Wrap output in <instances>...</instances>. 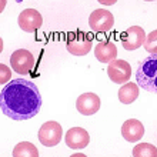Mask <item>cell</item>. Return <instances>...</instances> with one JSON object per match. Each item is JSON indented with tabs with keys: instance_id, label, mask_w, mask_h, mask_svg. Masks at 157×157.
<instances>
[{
	"instance_id": "19",
	"label": "cell",
	"mask_w": 157,
	"mask_h": 157,
	"mask_svg": "<svg viewBox=\"0 0 157 157\" xmlns=\"http://www.w3.org/2000/svg\"><path fill=\"white\" fill-rule=\"evenodd\" d=\"M100 3L101 4H114L116 3V0H112V2H101V0H100Z\"/></svg>"
},
{
	"instance_id": "17",
	"label": "cell",
	"mask_w": 157,
	"mask_h": 157,
	"mask_svg": "<svg viewBox=\"0 0 157 157\" xmlns=\"http://www.w3.org/2000/svg\"><path fill=\"white\" fill-rule=\"evenodd\" d=\"M143 47L146 49V52L150 54H157V30L150 32L149 36H146Z\"/></svg>"
},
{
	"instance_id": "11",
	"label": "cell",
	"mask_w": 157,
	"mask_h": 157,
	"mask_svg": "<svg viewBox=\"0 0 157 157\" xmlns=\"http://www.w3.org/2000/svg\"><path fill=\"white\" fill-rule=\"evenodd\" d=\"M64 141H66L67 147H70L73 150H80L84 149L90 143V136L87 130L82 127H71L70 130H67L66 136H64Z\"/></svg>"
},
{
	"instance_id": "3",
	"label": "cell",
	"mask_w": 157,
	"mask_h": 157,
	"mask_svg": "<svg viewBox=\"0 0 157 157\" xmlns=\"http://www.w3.org/2000/svg\"><path fill=\"white\" fill-rule=\"evenodd\" d=\"M91 46H93V37L82 30L71 32L66 39L67 52L73 56H77V57H82V56H86L87 53H90Z\"/></svg>"
},
{
	"instance_id": "9",
	"label": "cell",
	"mask_w": 157,
	"mask_h": 157,
	"mask_svg": "<svg viewBox=\"0 0 157 157\" xmlns=\"http://www.w3.org/2000/svg\"><path fill=\"white\" fill-rule=\"evenodd\" d=\"M146 39L144 30L140 26H130L123 34H121V44L126 50H137L143 46Z\"/></svg>"
},
{
	"instance_id": "16",
	"label": "cell",
	"mask_w": 157,
	"mask_h": 157,
	"mask_svg": "<svg viewBox=\"0 0 157 157\" xmlns=\"http://www.w3.org/2000/svg\"><path fill=\"white\" fill-rule=\"evenodd\" d=\"M133 156L134 157H156L157 149L156 146L149 144V143H140L133 149Z\"/></svg>"
},
{
	"instance_id": "15",
	"label": "cell",
	"mask_w": 157,
	"mask_h": 157,
	"mask_svg": "<svg viewBox=\"0 0 157 157\" xmlns=\"http://www.w3.org/2000/svg\"><path fill=\"white\" fill-rule=\"evenodd\" d=\"M12 154H13V157H37L39 150L33 143H30V141H21V143L16 144Z\"/></svg>"
},
{
	"instance_id": "5",
	"label": "cell",
	"mask_w": 157,
	"mask_h": 157,
	"mask_svg": "<svg viewBox=\"0 0 157 157\" xmlns=\"http://www.w3.org/2000/svg\"><path fill=\"white\" fill-rule=\"evenodd\" d=\"M114 25V16L112 12L104 9H96L89 16V26L96 33H104L113 27Z\"/></svg>"
},
{
	"instance_id": "4",
	"label": "cell",
	"mask_w": 157,
	"mask_h": 157,
	"mask_svg": "<svg viewBox=\"0 0 157 157\" xmlns=\"http://www.w3.org/2000/svg\"><path fill=\"white\" fill-rule=\"evenodd\" d=\"M62 136H63L62 126H60V123L53 121V120L41 124L37 134L39 141L44 147H54V146H57L60 143V140H62Z\"/></svg>"
},
{
	"instance_id": "10",
	"label": "cell",
	"mask_w": 157,
	"mask_h": 157,
	"mask_svg": "<svg viewBox=\"0 0 157 157\" xmlns=\"http://www.w3.org/2000/svg\"><path fill=\"white\" fill-rule=\"evenodd\" d=\"M76 109L83 116H93L100 109V97L94 93H83L76 100Z\"/></svg>"
},
{
	"instance_id": "8",
	"label": "cell",
	"mask_w": 157,
	"mask_h": 157,
	"mask_svg": "<svg viewBox=\"0 0 157 157\" xmlns=\"http://www.w3.org/2000/svg\"><path fill=\"white\" fill-rule=\"evenodd\" d=\"M19 27L26 33H33L43 26V16L36 9H26L19 14Z\"/></svg>"
},
{
	"instance_id": "14",
	"label": "cell",
	"mask_w": 157,
	"mask_h": 157,
	"mask_svg": "<svg viewBox=\"0 0 157 157\" xmlns=\"http://www.w3.org/2000/svg\"><path fill=\"white\" fill-rule=\"evenodd\" d=\"M139 86H137L136 83H132L128 82L126 84L119 89V100L120 103L123 104H132L133 101H136V99L139 97Z\"/></svg>"
},
{
	"instance_id": "18",
	"label": "cell",
	"mask_w": 157,
	"mask_h": 157,
	"mask_svg": "<svg viewBox=\"0 0 157 157\" xmlns=\"http://www.w3.org/2000/svg\"><path fill=\"white\" fill-rule=\"evenodd\" d=\"M12 78V71L6 64H0V83L6 84L7 82H10Z\"/></svg>"
},
{
	"instance_id": "2",
	"label": "cell",
	"mask_w": 157,
	"mask_h": 157,
	"mask_svg": "<svg viewBox=\"0 0 157 157\" xmlns=\"http://www.w3.org/2000/svg\"><path fill=\"white\" fill-rule=\"evenodd\" d=\"M157 54H151L146 57L139 64V69L136 71V82L137 86L143 90L156 93L157 90Z\"/></svg>"
},
{
	"instance_id": "1",
	"label": "cell",
	"mask_w": 157,
	"mask_h": 157,
	"mask_svg": "<svg viewBox=\"0 0 157 157\" xmlns=\"http://www.w3.org/2000/svg\"><path fill=\"white\" fill-rule=\"evenodd\" d=\"M41 103L37 86L26 78L10 80L0 93L2 113L17 121L33 119L40 112Z\"/></svg>"
},
{
	"instance_id": "6",
	"label": "cell",
	"mask_w": 157,
	"mask_h": 157,
	"mask_svg": "<svg viewBox=\"0 0 157 157\" xmlns=\"http://www.w3.org/2000/svg\"><path fill=\"white\" fill-rule=\"evenodd\" d=\"M107 76L113 83L124 84L128 78L132 77V66L130 63L121 59H114L109 63L107 66Z\"/></svg>"
},
{
	"instance_id": "7",
	"label": "cell",
	"mask_w": 157,
	"mask_h": 157,
	"mask_svg": "<svg viewBox=\"0 0 157 157\" xmlns=\"http://www.w3.org/2000/svg\"><path fill=\"white\" fill-rule=\"evenodd\" d=\"M10 66L19 75H29L34 67V57L29 50L19 49L10 57Z\"/></svg>"
},
{
	"instance_id": "12",
	"label": "cell",
	"mask_w": 157,
	"mask_h": 157,
	"mask_svg": "<svg viewBox=\"0 0 157 157\" xmlns=\"http://www.w3.org/2000/svg\"><path fill=\"white\" fill-rule=\"evenodd\" d=\"M121 136L124 137V140L136 143L144 136V126L136 119H128L121 126Z\"/></svg>"
},
{
	"instance_id": "13",
	"label": "cell",
	"mask_w": 157,
	"mask_h": 157,
	"mask_svg": "<svg viewBox=\"0 0 157 157\" xmlns=\"http://www.w3.org/2000/svg\"><path fill=\"white\" fill-rule=\"evenodd\" d=\"M94 56L96 59L101 63H110L114 60L117 56V47L113 41L109 40H100L94 47Z\"/></svg>"
}]
</instances>
